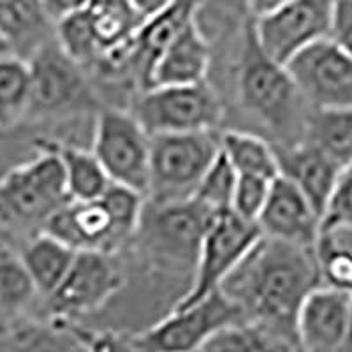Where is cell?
<instances>
[{
  "label": "cell",
  "instance_id": "obj_1",
  "mask_svg": "<svg viewBox=\"0 0 352 352\" xmlns=\"http://www.w3.org/2000/svg\"><path fill=\"white\" fill-rule=\"evenodd\" d=\"M322 285L316 247L261 236L220 291L243 319L270 329L296 347V317L305 298ZM298 351V349H296Z\"/></svg>",
  "mask_w": 352,
  "mask_h": 352
},
{
  "label": "cell",
  "instance_id": "obj_2",
  "mask_svg": "<svg viewBox=\"0 0 352 352\" xmlns=\"http://www.w3.org/2000/svg\"><path fill=\"white\" fill-rule=\"evenodd\" d=\"M236 87L238 102L243 111L256 116L275 134L276 146H291L303 141L310 108L287 67L273 60L259 46L252 18H248L241 34Z\"/></svg>",
  "mask_w": 352,
  "mask_h": 352
},
{
  "label": "cell",
  "instance_id": "obj_3",
  "mask_svg": "<svg viewBox=\"0 0 352 352\" xmlns=\"http://www.w3.org/2000/svg\"><path fill=\"white\" fill-rule=\"evenodd\" d=\"M146 197L111 184L99 199L69 201L43 231L50 232L74 252L120 254L132 243Z\"/></svg>",
  "mask_w": 352,
  "mask_h": 352
},
{
  "label": "cell",
  "instance_id": "obj_4",
  "mask_svg": "<svg viewBox=\"0 0 352 352\" xmlns=\"http://www.w3.org/2000/svg\"><path fill=\"white\" fill-rule=\"evenodd\" d=\"M212 210L194 197L173 203H144L132 243L153 268L190 275L192 280L199 248L215 219Z\"/></svg>",
  "mask_w": 352,
  "mask_h": 352
},
{
  "label": "cell",
  "instance_id": "obj_5",
  "mask_svg": "<svg viewBox=\"0 0 352 352\" xmlns=\"http://www.w3.org/2000/svg\"><path fill=\"white\" fill-rule=\"evenodd\" d=\"M37 155L0 178V228L32 236L69 203L58 157L36 141Z\"/></svg>",
  "mask_w": 352,
  "mask_h": 352
},
{
  "label": "cell",
  "instance_id": "obj_6",
  "mask_svg": "<svg viewBox=\"0 0 352 352\" xmlns=\"http://www.w3.org/2000/svg\"><path fill=\"white\" fill-rule=\"evenodd\" d=\"M32 80V106L28 120H65L96 116L104 108L83 67L48 39L27 58Z\"/></svg>",
  "mask_w": 352,
  "mask_h": 352
},
{
  "label": "cell",
  "instance_id": "obj_7",
  "mask_svg": "<svg viewBox=\"0 0 352 352\" xmlns=\"http://www.w3.org/2000/svg\"><path fill=\"white\" fill-rule=\"evenodd\" d=\"M129 111L150 136L219 131L224 102L206 81L140 90Z\"/></svg>",
  "mask_w": 352,
  "mask_h": 352
},
{
  "label": "cell",
  "instance_id": "obj_8",
  "mask_svg": "<svg viewBox=\"0 0 352 352\" xmlns=\"http://www.w3.org/2000/svg\"><path fill=\"white\" fill-rule=\"evenodd\" d=\"M220 152V132L150 136V178L146 201L190 199Z\"/></svg>",
  "mask_w": 352,
  "mask_h": 352
},
{
  "label": "cell",
  "instance_id": "obj_9",
  "mask_svg": "<svg viewBox=\"0 0 352 352\" xmlns=\"http://www.w3.org/2000/svg\"><path fill=\"white\" fill-rule=\"evenodd\" d=\"M92 153L111 184L146 197L150 178V134L129 109L106 106L96 115Z\"/></svg>",
  "mask_w": 352,
  "mask_h": 352
},
{
  "label": "cell",
  "instance_id": "obj_10",
  "mask_svg": "<svg viewBox=\"0 0 352 352\" xmlns=\"http://www.w3.org/2000/svg\"><path fill=\"white\" fill-rule=\"evenodd\" d=\"M243 320L240 308L219 289L196 303L175 305L157 324L129 336L140 352H196L217 331Z\"/></svg>",
  "mask_w": 352,
  "mask_h": 352
},
{
  "label": "cell",
  "instance_id": "obj_11",
  "mask_svg": "<svg viewBox=\"0 0 352 352\" xmlns=\"http://www.w3.org/2000/svg\"><path fill=\"white\" fill-rule=\"evenodd\" d=\"M125 284V272L116 254L76 252L60 285L46 298L53 320L72 322L104 307Z\"/></svg>",
  "mask_w": 352,
  "mask_h": 352
},
{
  "label": "cell",
  "instance_id": "obj_12",
  "mask_svg": "<svg viewBox=\"0 0 352 352\" xmlns=\"http://www.w3.org/2000/svg\"><path fill=\"white\" fill-rule=\"evenodd\" d=\"M263 236L254 222L240 219L232 212L215 215L199 248L190 285L175 305H190L219 291L229 273Z\"/></svg>",
  "mask_w": 352,
  "mask_h": 352
},
{
  "label": "cell",
  "instance_id": "obj_13",
  "mask_svg": "<svg viewBox=\"0 0 352 352\" xmlns=\"http://www.w3.org/2000/svg\"><path fill=\"white\" fill-rule=\"evenodd\" d=\"M333 4L335 0H289L263 16H250L257 43L285 65L305 48L329 37Z\"/></svg>",
  "mask_w": 352,
  "mask_h": 352
},
{
  "label": "cell",
  "instance_id": "obj_14",
  "mask_svg": "<svg viewBox=\"0 0 352 352\" xmlns=\"http://www.w3.org/2000/svg\"><path fill=\"white\" fill-rule=\"evenodd\" d=\"M310 109L352 108V56L329 37L285 64Z\"/></svg>",
  "mask_w": 352,
  "mask_h": 352
},
{
  "label": "cell",
  "instance_id": "obj_15",
  "mask_svg": "<svg viewBox=\"0 0 352 352\" xmlns=\"http://www.w3.org/2000/svg\"><path fill=\"white\" fill-rule=\"evenodd\" d=\"M256 224L263 236L298 247L314 248L320 236V219L312 204L280 175L272 182Z\"/></svg>",
  "mask_w": 352,
  "mask_h": 352
},
{
  "label": "cell",
  "instance_id": "obj_16",
  "mask_svg": "<svg viewBox=\"0 0 352 352\" xmlns=\"http://www.w3.org/2000/svg\"><path fill=\"white\" fill-rule=\"evenodd\" d=\"M352 298L329 285H319L303 300L296 317V349L300 352H340Z\"/></svg>",
  "mask_w": 352,
  "mask_h": 352
},
{
  "label": "cell",
  "instance_id": "obj_17",
  "mask_svg": "<svg viewBox=\"0 0 352 352\" xmlns=\"http://www.w3.org/2000/svg\"><path fill=\"white\" fill-rule=\"evenodd\" d=\"M203 2L204 0H169L160 11L144 18L127 50L129 76L138 87V92L148 88L150 72L162 50L188 21L197 18Z\"/></svg>",
  "mask_w": 352,
  "mask_h": 352
},
{
  "label": "cell",
  "instance_id": "obj_18",
  "mask_svg": "<svg viewBox=\"0 0 352 352\" xmlns=\"http://www.w3.org/2000/svg\"><path fill=\"white\" fill-rule=\"evenodd\" d=\"M275 155L278 175L291 182L312 204L319 219H322L336 178L340 175V166L307 141H300L291 146L275 144Z\"/></svg>",
  "mask_w": 352,
  "mask_h": 352
},
{
  "label": "cell",
  "instance_id": "obj_19",
  "mask_svg": "<svg viewBox=\"0 0 352 352\" xmlns=\"http://www.w3.org/2000/svg\"><path fill=\"white\" fill-rule=\"evenodd\" d=\"M210 62L212 48L197 23V18H194L162 50L150 72L148 88L206 81Z\"/></svg>",
  "mask_w": 352,
  "mask_h": 352
},
{
  "label": "cell",
  "instance_id": "obj_20",
  "mask_svg": "<svg viewBox=\"0 0 352 352\" xmlns=\"http://www.w3.org/2000/svg\"><path fill=\"white\" fill-rule=\"evenodd\" d=\"M0 36L12 53L27 60L41 44L53 37V23L41 0H0Z\"/></svg>",
  "mask_w": 352,
  "mask_h": 352
},
{
  "label": "cell",
  "instance_id": "obj_21",
  "mask_svg": "<svg viewBox=\"0 0 352 352\" xmlns=\"http://www.w3.org/2000/svg\"><path fill=\"white\" fill-rule=\"evenodd\" d=\"M52 150L62 164L65 188L71 201L99 199L111 185V180L104 173L92 150H85L56 140H37Z\"/></svg>",
  "mask_w": 352,
  "mask_h": 352
},
{
  "label": "cell",
  "instance_id": "obj_22",
  "mask_svg": "<svg viewBox=\"0 0 352 352\" xmlns=\"http://www.w3.org/2000/svg\"><path fill=\"white\" fill-rule=\"evenodd\" d=\"M18 254L36 285L37 294L44 300L60 285L76 256L71 247L46 231L28 236Z\"/></svg>",
  "mask_w": 352,
  "mask_h": 352
},
{
  "label": "cell",
  "instance_id": "obj_23",
  "mask_svg": "<svg viewBox=\"0 0 352 352\" xmlns=\"http://www.w3.org/2000/svg\"><path fill=\"white\" fill-rule=\"evenodd\" d=\"M9 352H90L72 322L18 320L9 331Z\"/></svg>",
  "mask_w": 352,
  "mask_h": 352
},
{
  "label": "cell",
  "instance_id": "obj_24",
  "mask_svg": "<svg viewBox=\"0 0 352 352\" xmlns=\"http://www.w3.org/2000/svg\"><path fill=\"white\" fill-rule=\"evenodd\" d=\"M85 12L104 55L131 43L144 21L131 0H88Z\"/></svg>",
  "mask_w": 352,
  "mask_h": 352
},
{
  "label": "cell",
  "instance_id": "obj_25",
  "mask_svg": "<svg viewBox=\"0 0 352 352\" xmlns=\"http://www.w3.org/2000/svg\"><path fill=\"white\" fill-rule=\"evenodd\" d=\"M303 141L331 157L336 164L352 162V108L310 109L305 122Z\"/></svg>",
  "mask_w": 352,
  "mask_h": 352
},
{
  "label": "cell",
  "instance_id": "obj_26",
  "mask_svg": "<svg viewBox=\"0 0 352 352\" xmlns=\"http://www.w3.org/2000/svg\"><path fill=\"white\" fill-rule=\"evenodd\" d=\"M32 80L28 62L18 55L0 58V131H12L28 120Z\"/></svg>",
  "mask_w": 352,
  "mask_h": 352
},
{
  "label": "cell",
  "instance_id": "obj_27",
  "mask_svg": "<svg viewBox=\"0 0 352 352\" xmlns=\"http://www.w3.org/2000/svg\"><path fill=\"white\" fill-rule=\"evenodd\" d=\"M220 152L231 162L236 175L275 180L278 176L275 146L264 138L243 131L220 132Z\"/></svg>",
  "mask_w": 352,
  "mask_h": 352
},
{
  "label": "cell",
  "instance_id": "obj_28",
  "mask_svg": "<svg viewBox=\"0 0 352 352\" xmlns=\"http://www.w3.org/2000/svg\"><path fill=\"white\" fill-rule=\"evenodd\" d=\"M196 352H296V347L270 329L243 320L217 331Z\"/></svg>",
  "mask_w": 352,
  "mask_h": 352
},
{
  "label": "cell",
  "instance_id": "obj_29",
  "mask_svg": "<svg viewBox=\"0 0 352 352\" xmlns=\"http://www.w3.org/2000/svg\"><path fill=\"white\" fill-rule=\"evenodd\" d=\"M53 37L58 48L87 72H92L104 55L85 9L56 21L53 27Z\"/></svg>",
  "mask_w": 352,
  "mask_h": 352
},
{
  "label": "cell",
  "instance_id": "obj_30",
  "mask_svg": "<svg viewBox=\"0 0 352 352\" xmlns=\"http://www.w3.org/2000/svg\"><path fill=\"white\" fill-rule=\"evenodd\" d=\"M39 296L20 254L11 248H0V308L20 312Z\"/></svg>",
  "mask_w": 352,
  "mask_h": 352
},
{
  "label": "cell",
  "instance_id": "obj_31",
  "mask_svg": "<svg viewBox=\"0 0 352 352\" xmlns=\"http://www.w3.org/2000/svg\"><path fill=\"white\" fill-rule=\"evenodd\" d=\"M236 171L222 152L215 157L197 185L194 199L212 210L213 213L231 212L232 194L236 187Z\"/></svg>",
  "mask_w": 352,
  "mask_h": 352
},
{
  "label": "cell",
  "instance_id": "obj_32",
  "mask_svg": "<svg viewBox=\"0 0 352 352\" xmlns=\"http://www.w3.org/2000/svg\"><path fill=\"white\" fill-rule=\"evenodd\" d=\"M316 252L322 284L352 298V245L336 236H320Z\"/></svg>",
  "mask_w": 352,
  "mask_h": 352
},
{
  "label": "cell",
  "instance_id": "obj_33",
  "mask_svg": "<svg viewBox=\"0 0 352 352\" xmlns=\"http://www.w3.org/2000/svg\"><path fill=\"white\" fill-rule=\"evenodd\" d=\"M319 232L320 236L352 232V162L340 169L320 219Z\"/></svg>",
  "mask_w": 352,
  "mask_h": 352
},
{
  "label": "cell",
  "instance_id": "obj_34",
  "mask_svg": "<svg viewBox=\"0 0 352 352\" xmlns=\"http://www.w3.org/2000/svg\"><path fill=\"white\" fill-rule=\"evenodd\" d=\"M272 182L273 180H266V178H259V176L238 175L236 187H234V194H232L231 212L240 219L256 224L257 217H259L270 194Z\"/></svg>",
  "mask_w": 352,
  "mask_h": 352
},
{
  "label": "cell",
  "instance_id": "obj_35",
  "mask_svg": "<svg viewBox=\"0 0 352 352\" xmlns=\"http://www.w3.org/2000/svg\"><path fill=\"white\" fill-rule=\"evenodd\" d=\"M329 39L352 56V0H335Z\"/></svg>",
  "mask_w": 352,
  "mask_h": 352
},
{
  "label": "cell",
  "instance_id": "obj_36",
  "mask_svg": "<svg viewBox=\"0 0 352 352\" xmlns=\"http://www.w3.org/2000/svg\"><path fill=\"white\" fill-rule=\"evenodd\" d=\"M81 335L90 352H140L132 344L131 336L122 335V333L81 329Z\"/></svg>",
  "mask_w": 352,
  "mask_h": 352
},
{
  "label": "cell",
  "instance_id": "obj_37",
  "mask_svg": "<svg viewBox=\"0 0 352 352\" xmlns=\"http://www.w3.org/2000/svg\"><path fill=\"white\" fill-rule=\"evenodd\" d=\"M41 6L55 27L56 21L83 11L88 6V0H41Z\"/></svg>",
  "mask_w": 352,
  "mask_h": 352
},
{
  "label": "cell",
  "instance_id": "obj_38",
  "mask_svg": "<svg viewBox=\"0 0 352 352\" xmlns=\"http://www.w3.org/2000/svg\"><path fill=\"white\" fill-rule=\"evenodd\" d=\"M285 2H289V0H247V6L250 16L257 18L266 14V12H272L273 9L280 8Z\"/></svg>",
  "mask_w": 352,
  "mask_h": 352
},
{
  "label": "cell",
  "instance_id": "obj_39",
  "mask_svg": "<svg viewBox=\"0 0 352 352\" xmlns=\"http://www.w3.org/2000/svg\"><path fill=\"white\" fill-rule=\"evenodd\" d=\"M131 2L136 6V9L141 12V14H143L144 18H148V16H152V14H155L157 11H160V9L164 8L169 0H131Z\"/></svg>",
  "mask_w": 352,
  "mask_h": 352
},
{
  "label": "cell",
  "instance_id": "obj_40",
  "mask_svg": "<svg viewBox=\"0 0 352 352\" xmlns=\"http://www.w3.org/2000/svg\"><path fill=\"white\" fill-rule=\"evenodd\" d=\"M340 352H352V310H351V317H349V326H347V331H345V338H344V344H342Z\"/></svg>",
  "mask_w": 352,
  "mask_h": 352
},
{
  "label": "cell",
  "instance_id": "obj_41",
  "mask_svg": "<svg viewBox=\"0 0 352 352\" xmlns=\"http://www.w3.org/2000/svg\"><path fill=\"white\" fill-rule=\"evenodd\" d=\"M11 53H12V50H11V46H9V43L4 39V37L0 36V58L6 55H11ZM12 55H14V53H12Z\"/></svg>",
  "mask_w": 352,
  "mask_h": 352
}]
</instances>
